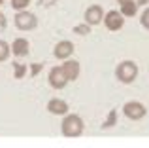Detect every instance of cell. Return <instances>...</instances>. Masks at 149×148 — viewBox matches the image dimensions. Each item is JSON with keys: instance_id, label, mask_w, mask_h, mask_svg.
<instances>
[{"instance_id": "6da1fadb", "label": "cell", "mask_w": 149, "mask_h": 148, "mask_svg": "<svg viewBox=\"0 0 149 148\" xmlns=\"http://www.w3.org/2000/svg\"><path fill=\"white\" fill-rule=\"evenodd\" d=\"M61 131L64 137L68 139H76V137H81L85 131V123L83 120H81V116L77 114H66L64 118H62V123H61Z\"/></svg>"}, {"instance_id": "7a4b0ae2", "label": "cell", "mask_w": 149, "mask_h": 148, "mask_svg": "<svg viewBox=\"0 0 149 148\" xmlns=\"http://www.w3.org/2000/svg\"><path fill=\"white\" fill-rule=\"evenodd\" d=\"M138 72H140V68L136 65V61H130V59L121 61L115 67V78L121 84H132L138 78Z\"/></svg>"}, {"instance_id": "3957f363", "label": "cell", "mask_w": 149, "mask_h": 148, "mask_svg": "<svg viewBox=\"0 0 149 148\" xmlns=\"http://www.w3.org/2000/svg\"><path fill=\"white\" fill-rule=\"evenodd\" d=\"M13 25L17 27L19 30H23V32H26V30H34L38 27V17L32 13V11H29V10H21V11L15 13Z\"/></svg>"}, {"instance_id": "277c9868", "label": "cell", "mask_w": 149, "mask_h": 148, "mask_svg": "<svg viewBox=\"0 0 149 148\" xmlns=\"http://www.w3.org/2000/svg\"><path fill=\"white\" fill-rule=\"evenodd\" d=\"M123 114L125 118L132 120V122H140V120H143L147 116V108L140 101H128V103L123 104Z\"/></svg>"}, {"instance_id": "5b68a950", "label": "cell", "mask_w": 149, "mask_h": 148, "mask_svg": "<svg viewBox=\"0 0 149 148\" xmlns=\"http://www.w3.org/2000/svg\"><path fill=\"white\" fill-rule=\"evenodd\" d=\"M104 25L108 30L115 32V30H121L125 27V15L121 13L119 10H109L104 13Z\"/></svg>"}, {"instance_id": "8992f818", "label": "cell", "mask_w": 149, "mask_h": 148, "mask_svg": "<svg viewBox=\"0 0 149 148\" xmlns=\"http://www.w3.org/2000/svg\"><path fill=\"white\" fill-rule=\"evenodd\" d=\"M47 82H49V85L53 89H64L66 85H68V78H66V74L64 70H62V67H53L49 70L47 74Z\"/></svg>"}, {"instance_id": "52a82bcc", "label": "cell", "mask_w": 149, "mask_h": 148, "mask_svg": "<svg viewBox=\"0 0 149 148\" xmlns=\"http://www.w3.org/2000/svg\"><path fill=\"white\" fill-rule=\"evenodd\" d=\"M83 19H85V23H89L91 27L102 23L104 21V10H102V6H98V4L89 6L87 10H85V13H83Z\"/></svg>"}, {"instance_id": "ba28073f", "label": "cell", "mask_w": 149, "mask_h": 148, "mask_svg": "<svg viewBox=\"0 0 149 148\" xmlns=\"http://www.w3.org/2000/svg\"><path fill=\"white\" fill-rule=\"evenodd\" d=\"M74 44L70 40H61L58 44H55V48H53V55L57 57V59H61V61H66V59H70V57L74 55Z\"/></svg>"}, {"instance_id": "9c48e42d", "label": "cell", "mask_w": 149, "mask_h": 148, "mask_svg": "<svg viewBox=\"0 0 149 148\" xmlns=\"http://www.w3.org/2000/svg\"><path fill=\"white\" fill-rule=\"evenodd\" d=\"M61 67H62V70H64L66 78H68L70 82H74V80H77V78H79V72H81V65L77 63L76 59H66L64 63L61 65Z\"/></svg>"}, {"instance_id": "30bf717a", "label": "cell", "mask_w": 149, "mask_h": 148, "mask_svg": "<svg viewBox=\"0 0 149 148\" xmlns=\"http://www.w3.org/2000/svg\"><path fill=\"white\" fill-rule=\"evenodd\" d=\"M68 103L66 101H62V99H51L49 103H47V112L49 114H53V116H66L68 114Z\"/></svg>"}, {"instance_id": "8fae6325", "label": "cell", "mask_w": 149, "mask_h": 148, "mask_svg": "<svg viewBox=\"0 0 149 148\" xmlns=\"http://www.w3.org/2000/svg\"><path fill=\"white\" fill-rule=\"evenodd\" d=\"M11 53H13L15 57H25V55H29V51H30V44H29V40L26 38H15L13 42H11Z\"/></svg>"}, {"instance_id": "7c38bea8", "label": "cell", "mask_w": 149, "mask_h": 148, "mask_svg": "<svg viewBox=\"0 0 149 148\" xmlns=\"http://www.w3.org/2000/svg\"><path fill=\"white\" fill-rule=\"evenodd\" d=\"M138 2L136 0H127V2H121L119 4V11L125 15V17H134L138 13Z\"/></svg>"}, {"instance_id": "4fadbf2b", "label": "cell", "mask_w": 149, "mask_h": 148, "mask_svg": "<svg viewBox=\"0 0 149 148\" xmlns=\"http://www.w3.org/2000/svg\"><path fill=\"white\" fill-rule=\"evenodd\" d=\"M11 53V46L8 44V42L0 40V63H4V61H8V57H10Z\"/></svg>"}, {"instance_id": "5bb4252c", "label": "cell", "mask_w": 149, "mask_h": 148, "mask_svg": "<svg viewBox=\"0 0 149 148\" xmlns=\"http://www.w3.org/2000/svg\"><path fill=\"white\" fill-rule=\"evenodd\" d=\"M115 123H117V110L113 108V110H109V114H108V118L104 120L102 127H104V129H108V127H113Z\"/></svg>"}, {"instance_id": "9a60e30c", "label": "cell", "mask_w": 149, "mask_h": 148, "mask_svg": "<svg viewBox=\"0 0 149 148\" xmlns=\"http://www.w3.org/2000/svg\"><path fill=\"white\" fill-rule=\"evenodd\" d=\"M29 72V68H26V65H21V63H13V76L17 78V80H21V78H25V74Z\"/></svg>"}, {"instance_id": "2e32d148", "label": "cell", "mask_w": 149, "mask_h": 148, "mask_svg": "<svg viewBox=\"0 0 149 148\" xmlns=\"http://www.w3.org/2000/svg\"><path fill=\"white\" fill-rule=\"evenodd\" d=\"M74 34H79V36H87V34H91V25H89V23L76 25V27H74Z\"/></svg>"}, {"instance_id": "e0dca14e", "label": "cell", "mask_w": 149, "mask_h": 148, "mask_svg": "<svg viewBox=\"0 0 149 148\" xmlns=\"http://www.w3.org/2000/svg\"><path fill=\"white\" fill-rule=\"evenodd\" d=\"M29 4H30V0H11L10 6L13 8V10L21 11V10H26V8H29Z\"/></svg>"}, {"instance_id": "ac0fdd59", "label": "cell", "mask_w": 149, "mask_h": 148, "mask_svg": "<svg viewBox=\"0 0 149 148\" xmlns=\"http://www.w3.org/2000/svg\"><path fill=\"white\" fill-rule=\"evenodd\" d=\"M140 23H142V27L146 30H149V6H146V10L142 11V15H140Z\"/></svg>"}, {"instance_id": "d6986e66", "label": "cell", "mask_w": 149, "mask_h": 148, "mask_svg": "<svg viewBox=\"0 0 149 148\" xmlns=\"http://www.w3.org/2000/svg\"><path fill=\"white\" fill-rule=\"evenodd\" d=\"M40 70H42V63H32V67H30V74H32V76H36Z\"/></svg>"}, {"instance_id": "ffe728a7", "label": "cell", "mask_w": 149, "mask_h": 148, "mask_svg": "<svg viewBox=\"0 0 149 148\" xmlns=\"http://www.w3.org/2000/svg\"><path fill=\"white\" fill-rule=\"evenodd\" d=\"M0 27H6V15L0 11Z\"/></svg>"}, {"instance_id": "44dd1931", "label": "cell", "mask_w": 149, "mask_h": 148, "mask_svg": "<svg viewBox=\"0 0 149 148\" xmlns=\"http://www.w3.org/2000/svg\"><path fill=\"white\" fill-rule=\"evenodd\" d=\"M138 6H149V0H136Z\"/></svg>"}, {"instance_id": "7402d4cb", "label": "cell", "mask_w": 149, "mask_h": 148, "mask_svg": "<svg viewBox=\"0 0 149 148\" xmlns=\"http://www.w3.org/2000/svg\"><path fill=\"white\" fill-rule=\"evenodd\" d=\"M121 2H127V0H117V4H121Z\"/></svg>"}, {"instance_id": "603a6c76", "label": "cell", "mask_w": 149, "mask_h": 148, "mask_svg": "<svg viewBox=\"0 0 149 148\" xmlns=\"http://www.w3.org/2000/svg\"><path fill=\"white\" fill-rule=\"evenodd\" d=\"M0 4H2V0H0Z\"/></svg>"}]
</instances>
